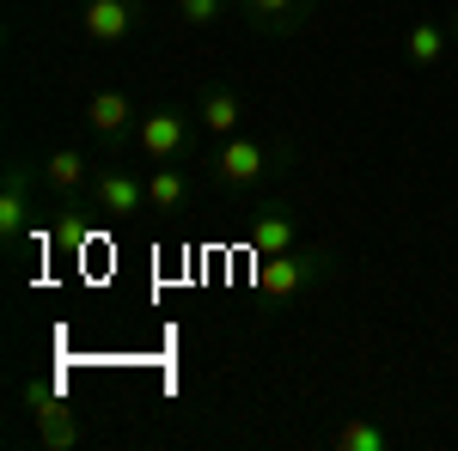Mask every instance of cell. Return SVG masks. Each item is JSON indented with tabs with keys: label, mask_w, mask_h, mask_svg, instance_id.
Segmentation results:
<instances>
[{
	"label": "cell",
	"mask_w": 458,
	"mask_h": 451,
	"mask_svg": "<svg viewBox=\"0 0 458 451\" xmlns=\"http://www.w3.org/2000/svg\"><path fill=\"white\" fill-rule=\"evenodd\" d=\"M324 269H330V256H324V250H282V256H257V287H263L269 299H293V293H306Z\"/></svg>",
	"instance_id": "6da1fadb"
},
{
	"label": "cell",
	"mask_w": 458,
	"mask_h": 451,
	"mask_svg": "<svg viewBox=\"0 0 458 451\" xmlns=\"http://www.w3.org/2000/svg\"><path fill=\"white\" fill-rule=\"evenodd\" d=\"M135 146H141V159L153 165H172L190 153V122H183V110H147L141 129H135Z\"/></svg>",
	"instance_id": "7a4b0ae2"
},
{
	"label": "cell",
	"mask_w": 458,
	"mask_h": 451,
	"mask_svg": "<svg viewBox=\"0 0 458 451\" xmlns=\"http://www.w3.org/2000/svg\"><path fill=\"white\" fill-rule=\"evenodd\" d=\"M25 403H31V421H37V439L55 451H68L80 439V427H73V409L62 403V390L55 384H25Z\"/></svg>",
	"instance_id": "3957f363"
},
{
	"label": "cell",
	"mask_w": 458,
	"mask_h": 451,
	"mask_svg": "<svg viewBox=\"0 0 458 451\" xmlns=\"http://www.w3.org/2000/svg\"><path fill=\"white\" fill-rule=\"evenodd\" d=\"M135 25H141V0H86V6H80L86 43H123Z\"/></svg>",
	"instance_id": "277c9868"
},
{
	"label": "cell",
	"mask_w": 458,
	"mask_h": 451,
	"mask_svg": "<svg viewBox=\"0 0 458 451\" xmlns=\"http://www.w3.org/2000/svg\"><path fill=\"white\" fill-rule=\"evenodd\" d=\"M92 202L105 220H135L147 208V183L129 171H92Z\"/></svg>",
	"instance_id": "5b68a950"
},
{
	"label": "cell",
	"mask_w": 458,
	"mask_h": 451,
	"mask_svg": "<svg viewBox=\"0 0 458 451\" xmlns=\"http://www.w3.org/2000/svg\"><path fill=\"white\" fill-rule=\"evenodd\" d=\"M263 165H269V146H263V140H250V135H226L220 140V159H214L220 183H257Z\"/></svg>",
	"instance_id": "8992f818"
},
{
	"label": "cell",
	"mask_w": 458,
	"mask_h": 451,
	"mask_svg": "<svg viewBox=\"0 0 458 451\" xmlns=\"http://www.w3.org/2000/svg\"><path fill=\"white\" fill-rule=\"evenodd\" d=\"M129 122H135V104H129V92H92L86 98V129L92 135H105V140H123L129 135Z\"/></svg>",
	"instance_id": "52a82bcc"
},
{
	"label": "cell",
	"mask_w": 458,
	"mask_h": 451,
	"mask_svg": "<svg viewBox=\"0 0 458 451\" xmlns=\"http://www.w3.org/2000/svg\"><path fill=\"white\" fill-rule=\"evenodd\" d=\"M196 122H202L214 140L239 135V129H245V104H239V92H233V86H214V92H202V104H196Z\"/></svg>",
	"instance_id": "ba28073f"
},
{
	"label": "cell",
	"mask_w": 458,
	"mask_h": 451,
	"mask_svg": "<svg viewBox=\"0 0 458 451\" xmlns=\"http://www.w3.org/2000/svg\"><path fill=\"white\" fill-rule=\"evenodd\" d=\"M25 226H31V171L13 165L6 189H0V238H19Z\"/></svg>",
	"instance_id": "9c48e42d"
},
{
	"label": "cell",
	"mask_w": 458,
	"mask_h": 451,
	"mask_svg": "<svg viewBox=\"0 0 458 451\" xmlns=\"http://www.w3.org/2000/svg\"><path fill=\"white\" fill-rule=\"evenodd\" d=\"M282 250H293V213L263 208L250 220V256H282Z\"/></svg>",
	"instance_id": "30bf717a"
},
{
	"label": "cell",
	"mask_w": 458,
	"mask_h": 451,
	"mask_svg": "<svg viewBox=\"0 0 458 451\" xmlns=\"http://www.w3.org/2000/svg\"><path fill=\"white\" fill-rule=\"evenodd\" d=\"M239 6H245V19L257 31H293L318 0H239Z\"/></svg>",
	"instance_id": "8fae6325"
},
{
	"label": "cell",
	"mask_w": 458,
	"mask_h": 451,
	"mask_svg": "<svg viewBox=\"0 0 458 451\" xmlns=\"http://www.w3.org/2000/svg\"><path fill=\"white\" fill-rule=\"evenodd\" d=\"M86 153H80V146H55V153H49V159H43V183H49V189H62V196H73V189H86Z\"/></svg>",
	"instance_id": "7c38bea8"
},
{
	"label": "cell",
	"mask_w": 458,
	"mask_h": 451,
	"mask_svg": "<svg viewBox=\"0 0 458 451\" xmlns=\"http://www.w3.org/2000/svg\"><path fill=\"white\" fill-rule=\"evenodd\" d=\"M391 446V433L379 427V421H336L330 427V451H386Z\"/></svg>",
	"instance_id": "4fadbf2b"
},
{
	"label": "cell",
	"mask_w": 458,
	"mask_h": 451,
	"mask_svg": "<svg viewBox=\"0 0 458 451\" xmlns=\"http://www.w3.org/2000/svg\"><path fill=\"white\" fill-rule=\"evenodd\" d=\"M183 196H190V177L177 171V165H159V171L147 177V208L153 213H177Z\"/></svg>",
	"instance_id": "5bb4252c"
},
{
	"label": "cell",
	"mask_w": 458,
	"mask_h": 451,
	"mask_svg": "<svg viewBox=\"0 0 458 451\" xmlns=\"http://www.w3.org/2000/svg\"><path fill=\"white\" fill-rule=\"evenodd\" d=\"M403 49H410V62H416V68H434V62L446 55V31H440L434 19H422V25H410Z\"/></svg>",
	"instance_id": "9a60e30c"
},
{
	"label": "cell",
	"mask_w": 458,
	"mask_h": 451,
	"mask_svg": "<svg viewBox=\"0 0 458 451\" xmlns=\"http://www.w3.org/2000/svg\"><path fill=\"white\" fill-rule=\"evenodd\" d=\"M226 6H233V0H177V19L196 25V31H208V25L226 19Z\"/></svg>",
	"instance_id": "2e32d148"
},
{
	"label": "cell",
	"mask_w": 458,
	"mask_h": 451,
	"mask_svg": "<svg viewBox=\"0 0 458 451\" xmlns=\"http://www.w3.org/2000/svg\"><path fill=\"white\" fill-rule=\"evenodd\" d=\"M453 31H458V25H453Z\"/></svg>",
	"instance_id": "e0dca14e"
}]
</instances>
